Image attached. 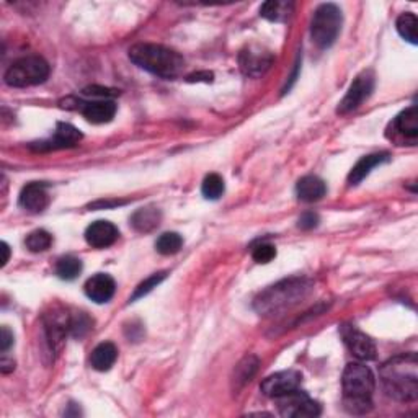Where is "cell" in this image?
<instances>
[{"instance_id":"1","label":"cell","mask_w":418,"mask_h":418,"mask_svg":"<svg viewBox=\"0 0 418 418\" xmlns=\"http://www.w3.org/2000/svg\"><path fill=\"white\" fill-rule=\"evenodd\" d=\"M312 283L306 278H289L266 287L255 297L253 307L260 316L273 317L285 314L309 296Z\"/></svg>"},{"instance_id":"2","label":"cell","mask_w":418,"mask_h":418,"mask_svg":"<svg viewBox=\"0 0 418 418\" xmlns=\"http://www.w3.org/2000/svg\"><path fill=\"white\" fill-rule=\"evenodd\" d=\"M381 381L392 399L414 402L418 397V374L415 353L400 354L381 366Z\"/></svg>"},{"instance_id":"3","label":"cell","mask_w":418,"mask_h":418,"mask_svg":"<svg viewBox=\"0 0 418 418\" xmlns=\"http://www.w3.org/2000/svg\"><path fill=\"white\" fill-rule=\"evenodd\" d=\"M343 405L350 414L363 415L373 409L376 379L373 371L362 363H350L342 376Z\"/></svg>"},{"instance_id":"4","label":"cell","mask_w":418,"mask_h":418,"mask_svg":"<svg viewBox=\"0 0 418 418\" xmlns=\"http://www.w3.org/2000/svg\"><path fill=\"white\" fill-rule=\"evenodd\" d=\"M129 59L141 69L162 78H175L185 69V59L179 52L162 44L139 43L129 49Z\"/></svg>"},{"instance_id":"5","label":"cell","mask_w":418,"mask_h":418,"mask_svg":"<svg viewBox=\"0 0 418 418\" xmlns=\"http://www.w3.org/2000/svg\"><path fill=\"white\" fill-rule=\"evenodd\" d=\"M342 23V10L333 4H322L314 13L311 23V36L317 48H330L338 38Z\"/></svg>"},{"instance_id":"6","label":"cell","mask_w":418,"mask_h":418,"mask_svg":"<svg viewBox=\"0 0 418 418\" xmlns=\"http://www.w3.org/2000/svg\"><path fill=\"white\" fill-rule=\"evenodd\" d=\"M49 77V64L40 56H26L15 61L5 72V83L10 87L25 88L40 85Z\"/></svg>"},{"instance_id":"7","label":"cell","mask_w":418,"mask_h":418,"mask_svg":"<svg viewBox=\"0 0 418 418\" xmlns=\"http://www.w3.org/2000/svg\"><path fill=\"white\" fill-rule=\"evenodd\" d=\"M276 404H278V410L283 417L311 418L321 415V405L299 389L292 390L286 395L276 397Z\"/></svg>"},{"instance_id":"8","label":"cell","mask_w":418,"mask_h":418,"mask_svg":"<svg viewBox=\"0 0 418 418\" xmlns=\"http://www.w3.org/2000/svg\"><path fill=\"white\" fill-rule=\"evenodd\" d=\"M374 90V74L371 71H364L354 78L352 85H350L347 95L340 102L337 113L338 114H348L358 109L362 104L368 100L371 93Z\"/></svg>"},{"instance_id":"9","label":"cell","mask_w":418,"mask_h":418,"mask_svg":"<svg viewBox=\"0 0 418 418\" xmlns=\"http://www.w3.org/2000/svg\"><path fill=\"white\" fill-rule=\"evenodd\" d=\"M275 57L270 51L260 46H249L239 54L240 71L249 77H260L273 64Z\"/></svg>"},{"instance_id":"10","label":"cell","mask_w":418,"mask_h":418,"mask_svg":"<svg viewBox=\"0 0 418 418\" xmlns=\"http://www.w3.org/2000/svg\"><path fill=\"white\" fill-rule=\"evenodd\" d=\"M302 376L297 371H281V373L271 374L268 378L263 379L261 383V392L268 397H281L289 394L292 390H297L301 386Z\"/></svg>"},{"instance_id":"11","label":"cell","mask_w":418,"mask_h":418,"mask_svg":"<svg viewBox=\"0 0 418 418\" xmlns=\"http://www.w3.org/2000/svg\"><path fill=\"white\" fill-rule=\"evenodd\" d=\"M342 337L350 352H352L358 359H362V362H371V359L376 358L378 350H376L374 342L368 335H364L363 332H359L358 328H354L352 326H343Z\"/></svg>"},{"instance_id":"12","label":"cell","mask_w":418,"mask_h":418,"mask_svg":"<svg viewBox=\"0 0 418 418\" xmlns=\"http://www.w3.org/2000/svg\"><path fill=\"white\" fill-rule=\"evenodd\" d=\"M82 139V133L76 126L69 123H59L56 128V133L48 141H41V143L31 144L30 148L35 150H56V149H66L74 148Z\"/></svg>"},{"instance_id":"13","label":"cell","mask_w":418,"mask_h":418,"mask_svg":"<svg viewBox=\"0 0 418 418\" xmlns=\"http://www.w3.org/2000/svg\"><path fill=\"white\" fill-rule=\"evenodd\" d=\"M119 237L118 227L109 221H95L87 227L85 240L93 249H104L117 242Z\"/></svg>"},{"instance_id":"14","label":"cell","mask_w":418,"mask_h":418,"mask_svg":"<svg viewBox=\"0 0 418 418\" xmlns=\"http://www.w3.org/2000/svg\"><path fill=\"white\" fill-rule=\"evenodd\" d=\"M77 108L80 109V113L85 117L87 121L93 124L109 123L114 118V114H117V104H114L113 100H104V98L95 102L80 103Z\"/></svg>"},{"instance_id":"15","label":"cell","mask_w":418,"mask_h":418,"mask_svg":"<svg viewBox=\"0 0 418 418\" xmlns=\"http://www.w3.org/2000/svg\"><path fill=\"white\" fill-rule=\"evenodd\" d=\"M49 205V195L44 183H28L20 193V206L30 213H40Z\"/></svg>"},{"instance_id":"16","label":"cell","mask_w":418,"mask_h":418,"mask_svg":"<svg viewBox=\"0 0 418 418\" xmlns=\"http://www.w3.org/2000/svg\"><path fill=\"white\" fill-rule=\"evenodd\" d=\"M114 291H117V283L112 276L104 273L93 275L85 283V294L97 304L108 302L114 296Z\"/></svg>"},{"instance_id":"17","label":"cell","mask_w":418,"mask_h":418,"mask_svg":"<svg viewBox=\"0 0 418 418\" xmlns=\"http://www.w3.org/2000/svg\"><path fill=\"white\" fill-rule=\"evenodd\" d=\"M296 193L301 201L314 203V201L322 200V198L326 196L327 186L326 183H323V180L318 179V177L307 175V177H302V179L297 181Z\"/></svg>"},{"instance_id":"18","label":"cell","mask_w":418,"mask_h":418,"mask_svg":"<svg viewBox=\"0 0 418 418\" xmlns=\"http://www.w3.org/2000/svg\"><path fill=\"white\" fill-rule=\"evenodd\" d=\"M389 159L390 155L388 153H376V154L364 155L362 160H358V164L353 167L352 172H350L348 175L350 185H358L364 177L369 175V172L373 170L374 167L384 164V162H388Z\"/></svg>"},{"instance_id":"19","label":"cell","mask_w":418,"mask_h":418,"mask_svg":"<svg viewBox=\"0 0 418 418\" xmlns=\"http://www.w3.org/2000/svg\"><path fill=\"white\" fill-rule=\"evenodd\" d=\"M162 219V214L157 208L149 206L136 211L131 217V226L138 232H150L155 227H159Z\"/></svg>"},{"instance_id":"20","label":"cell","mask_w":418,"mask_h":418,"mask_svg":"<svg viewBox=\"0 0 418 418\" xmlns=\"http://www.w3.org/2000/svg\"><path fill=\"white\" fill-rule=\"evenodd\" d=\"M118 358V350L112 342H103L90 354V364L97 371H108Z\"/></svg>"},{"instance_id":"21","label":"cell","mask_w":418,"mask_h":418,"mask_svg":"<svg viewBox=\"0 0 418 418\" xmlns=\"http://www.w3.org/2000/svg\"><path fill=\"white\" fill-rule=\"evenodd\" d=\"M394 128L400 136H404L405 139H410L412 143H415L418 138V114L417 107L407 108L405 112H402L399 117L395 118Z\"/></svg>"},{"instance_id":"22","label":"cell","mask_w":418,"mask_h":418,"mask_svg":"<svg viewBox=\"0 0 418 418\" xmlns=\"http://www.w3.org/2000/svg\"><path fill=\"white\" fill-rule=\"evenodd\" d=\"M258 364H260L258 358L253 357V354H249V357H245L242 362L235 366L234 376H232V384L235 390L242 389L249 381H252V378L258 369Z\"/></svg>"},{"instance_id":"23","label":"cell","mask_w":418,"mask_h":418,"mask_svg":"<svg viewBox=\"0 0 418 418\" xmlns=\"http://www.w3.org/2000/svg\"><path fill=\"white\" fill-rule=\"evenodd\" d=\"M294 10L292 2H285V0H268L261 5L260 15L270 22H285Z\"/></svg>"},{"instance_id":"24","label":"cell","mask_w":418,"mask_h":418,"mask_svg":"<svg viewBox=\"0 0 418 418\" xmlns=\"http://www.w3.org/2000/svg\"><path fill=\"white\" fill-rule=\"evenodd\" d=\"M417 26H418V20L415 17V13L412 12H405L402 13L399 18H397V31L402 38L409 41L412 44L418 43V36H417Z\"/></svg>"},{"instance_id":"25","label":"cell","mask_w":418,"mask_h":418,"mask_svg":"<svg viewBox=\"0 0 418 418\" xmlns=\"http://www.w3.org/2000/svg\"><path fill=\"white\" fill-rule=\"evenodd\" d=\"M82 271V261L72 257V255H67V257H62L56 265V273L61 280L72 281L76 280Z\"/></svg>"},{"instance_id":"26","label":"cell","mask_w":418,"mask_h":418,"mask_svg":"<svg viewBox=\"0 0 418 418\" xmlns=\"http://www.w3.org/2000/svg\"><path fill=\"white\" fill-rule=\"evenodd\" d=\"M183 245V239L180 234L177 232H165L162 234L155 242V249L157 252L162 255H174L177 252H180Z\"/></svg>"},{"instance_id":"27","label":"cell","mask_w":418,"mask_h":418,"mask_svg":"<svg viewBox=\"0 0 418 418\" xmlns=\"http://www.w3.org/2000/svg\"><path fill=\"white\" fill-rule=\"evenodd\" d=\"M224 180L221 175L217 174H209L205 181H203L201 193L206 200H219L224 193Z\"/></svg>"},{"instance_id":"28","label":"cell","mask_w":418,"mask_h":418,"mask_svg":"<svg viewBox=\"0 0 418 418\" xmlns=\"http://www.w3.org/2000/svg\"><path fill=\"white\" fill-rule=\"evenodd\" d=\"M26 244V249L30 250V252H44V250H48L52 244V235L49 232L43 231V229H40V231H33L28 237L25 240Z\"/></svg>"},{"instance_id":"29","label":"cell","mask_w":418,"mask_h":418,"mask_svg":"<svg viewBox=\"0 0 418 418\" xmlns=\"http://www.w3.org/2000/svg\"><path fill=\"white\" fill-rule=\"evenodd\" d=\"M165 278H167V271H159V273L150 275L148 280L143 281V283H141L138 287H136L134 294L131 296V301H136V299H139V297L149 294V292L153 291L154 287L159 286Z\"/></svg>"},{"instance_id":"30","label":"cell","mask_w":418,"mask_h":418,"mask_svg":"<svg viewBox=\"0 0 418 418\" xmlns=\"http://www.w3.org/2000/svg\"><path fill=\"white\" fill-rule=\"evenodd\" d=\"M275 257H276L275 245H271L268 242H261L252 249V258L257 261V263H270Z\"/></svg>"},{"instance_id":"31","label":"cell","mask_w":418,"mask_h":418,"mask_svg":"<svg viewBox=\"0 0 418 418\" xmlns=\"http://www.w3.org/2000/svg\"><path fill=\"white\" fill-rule=\"evenodd\" d=\"M90 326H92L90 318H88L85 314L78 312L74 318H71V333L74 337H82L88 332Z\"/></svg>"},{"instance_id":"32","label":"cell","mask_w":418,"mask_h":418,"mask_svg":"<svg viewBox=\"0 0 418 418\" xmlns=\"http://www.w3.org/2000/svg\"><path fill=\"white\" fill-rule=\"evenodd\" d=\"M83 93H85V95L102 97V98H104V100H108V97H114L118 92L117 90H109V88H103V87L93 85V87L85 88V90H83Z\"/></svg>"},{"instance_id":"33","label":"cell","mask_w":418,"mask_h":418,"mask_svg":"<svg viewBox=\"0 0 418 418\" xmlns=\"http://www.w3.org/2000/svg\"><path fill=\"white\" fill-rule=\"evenodd\" d=\"M317 224H318V216L316 213H306L302 214L299 219V227L304 229V231H307V229H314Z\"/></svg>"},{"instance_id":"34","label":"cell","mask_w":418,"mask_h":418,"mask_svg":"<svg viewBox=\"0 0 418 418\" xmlns=\"http://www.w3.org/2000/svg\"><path fill=\"white\" fill-rule=\"evenodd\" d=\"M13 343V333L8 330L7 327H2V330H0V350L2 352H7V350L12 347Z\"/></svg>"},{"instance_id":"35","label":"cell","mask_w":418,"mask_h":418,"mask_svg":"<svg viewBox=\"0 0 418 418\" xmlns=\"http://www.w3.org/2000/svg\"><path fill=\"white\" fill-rule=\"evenodd\" d=\"M13 368H15L13 359L2 358V362H0V371H2L4 374H7V373H10V371H13Z\"/></svg>"},{"instance_id":"36","label":"cell","mask_w":418,"mask_h":418,"mask_svg":"<svg viewBox=\"0 0 418 418\" xmlns=\"http://www.w3.org/2000/svg\"><path fill=\"white\" fill-rule=\"evenodd\" d=\"M2 252H4V258H2V266H5L7 265V261H8V258H10V249H8V245L5 244V242H2Z\"/></svg>"},{"instance_id":"37","label":"cell","mask_w":418,"mask_h":418,"mask_svg":"<svg viewBox=\"0 0 418 418\" xmlns=\"http://www.w3.org/2000/svg\"><path fill=\"white\" fill-rule=\"evenodd\" d=\"M193 80H201V76L198 74V76H190V77H188V82H193ZM205 80H206V82H211V80H213V74L206 76Z\"/></svg>"}]
</instances>
